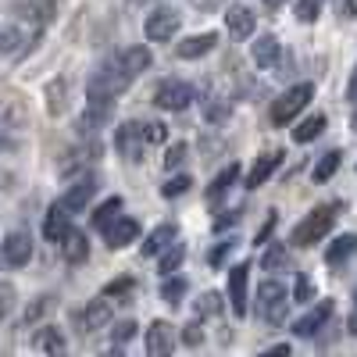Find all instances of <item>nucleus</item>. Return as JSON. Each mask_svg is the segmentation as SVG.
Segmentation results:
<instances>
[{
    "label": "nucleus",
    "instance_id": "1",
    "mask_svg": "<svg viewBox=\"0 0 357 357\" xmlns=\"http://www.w3.org/2000/svg\"><path fill=\"white\" fill-rule=\"evenodd\" d=\"M336 211H340V204H321V207H314V211L293 229L289 243H293V247H314V243H321L325 236H329V229L336 225Z\"/></svg>",
    "mask_w": 357,
    "mask_h": 357
},
{
    "label": "nucleus",
    "instance_id": "2",
    "mask_svg": "<svg viewBox=\"0 0 357 357\" xmlns=\"http://www.w3.org/2000/svg\"><path fill=\"white\" fill-rule=\"evenodd\" d=\"M129 86H132V79H129L122 68H118L114 61H104L93 75H89L86 93H89V100H107V104H114V97L126 93Z\"/></svg>",
    "mask_w": 357,
    "mask_h": 357
},
{
    "label": "nucleus",
    "instance_id": "3",
    "mask_svg": "<svg viewBox=\"0 0 357 357\" xmlns=\"http://www.w3.org/2000/svg\"><path fill=\"white\" fill-rule=\"evenodd\" d=\"M286 311H289V289L275 279L261 282V289H257V318L264 325H282Z\"/></svg>",
    "mask_w": 357,
    "mask_h": 357
},
{
    "label": "nucleus",
    "instance_id": "4",
    "mask_svg": "<svg viewBox=\"0 0 357 357\" xmlns=\"http://www.w3.org/2000/svg\"><path fill=\"white\" fill-rule=\"evenodd\" d=\"M311 97H314V86H311V82H296V86H289L286 93L272 104V122H275V126H289L293 118L311 104Z\"/></svg>",
    "mask_w": 357,
    "mask_h": 357
},
{
    "label": "nucleus",
    "instance_id": "5",
    "mask_svg": "<svg viewBox=\"0 0 357 357\" xmlns=\"http://www.w3.org/2000/svg\"><path fill=\"white\" fill-rule=\"evenodd\" d=\"M154 104L165 107V111H186L193 104V86L190 82H178V79H168V82L158 86Z\"/></svg>",
    "mask_w": 357,
    "mask_h": 357
},
{
    "label": "nucleus",
    "instance_id": "6",
    "mask_svg": "<svg viewBox=\"0 0 357 357\" xmlns=\"http://www.w3.org/2000/svg\"><path fill=\"white\" fill-rule=\"evenodd\" d=\"M175 33H178V15L172 8H158V11L146 15V22H143V36L151 43H165Z\"/></svg>",
    "mask_w": 357,
    "mask_h": 357
},
{
    "label": "nucleus",
    "instance_id": "7",
    "mask_svg": "<svg viewBox=\"0 0 357 357\" xmlns=\"http://www.w3.org/2000/svg\"><path fill=\"white\" fill-rule=\"evenodd\" d=\"M114 146H118V154H122L126 161H143V146H146V139H143V126H136V122H122L118 126V132H114Z\"/></svg>",
    "mask_w": 357,
    "mask_h": 357
},
{
    "label": "nucleus",
    "instance_id": "8",
    "mask_svg": "<svg viewBox=\"0 0 357 357\" xmlns=\"http://www.w3.org/2000/svg\"><path fill=\"white\" fill-rule=\"evenodd\" d=\"M143 343H146V357H172L178 336H175V329H172L168 321H151V329H146Z\"/></svg>",
    "mask_w": 357,
    "mask_h": 357
},
{
    "label": "nucleus",
    "instance_id": "9",
    "mask_svg": "<svg viewBox=\"0 0 357 357\" xmlns=\"http://www.w3.org/2000/svg\"><path fill=\"white\" fill-rule=\"evenodd\" d=\"M247 286H250V264H232L229 268V304L236 311V318L247 314Z\"/></svg>",
    "mask_w": 357,
    "mask_h": 357
},
{
    "label": "nucleus",
    "instance_id": "10",
    "mask_svg": "<svg viewBox=\"0 0 357 357\" xmlns=\"http://www.w3.org/2000/svg\"><path fill=\"white\" fill-rule=\"evenodd\" d=\"M0 257H4L11 268H22L33 257V236L29 232H8L4 243H0Z\"/></svg>",
    "mask_w": 357,
    "mask_h": 357
},
{
    "label": "nucleus",
    "instance_id": "11",
    "mask_svg": "<svg viewBox=\"0 0 357 357\" xmlns=\"http://www.w3.org/2000/svg\"><path fill=\"white\" fill-rule=\"evenodd\" d=\"M333 311H336V304L329 301V296H325V301H321V304H314L304 318H296V321H293V336H304V340H311V336L321 329V325L333 318Z\"/></svg>",
    "mask_w": 357,
    "mask_h": 357
},
{
    "label": "nucleus",
    "instance_id": "12",
    "mask_svg": "<svg viewBox=\"0 0 357 357\" xmlns=\"http://www.w3.org/2000/svg\"><path fill=\"white\" fill-rule=\"evenodd\" d=\"M93 193H97V178H93V175H82L75 186H68V193H65L61 200H57V204H61L68 215H79L82 207H86L89 200H93Z\"/></svg>",
    "mask_w": 357,
    "mask_h": 357
},
{
    "label": "nucleus",
    "instance_id": "13",
    "mask_svg": "<svg viewBox=\"0 0 357 357\" xmlns=\"http://www.w3.org/2000/svg\"><path fill=\"white\" fill-rule=\"evenodd\" d=\"M111 61H114L118 68H122L129 79H136V75H143L146 68L154 65V54L146 50V47H129V50H122V54H114Z\"/></svg>",
    "mask_w": 357,
    "mask_h": 357
},
{
    "label": "nucleus",
    "instance_id": "14",
    "mask_svg": "<svg viewBox=\"0 0 357 357\" xmlns=\"http://www.w3.org/2000/svg\"><path fill=\"white\" fill-rule=\"evenodd\" d=\"M254 25H257V15L250 8H243V4H232L225 11V29H229L236 40H250L254 36Z\"/></svg>",
    "mask_w": 357,
    "mask_h": 357
},
{
    "label": "nucleus",
    "instance_id": "15",
    "mask_svg": "<svg viewBox=\"0 0 357 357\" xmlns=\"http://www.w3.org/2000/svg\"><path fill=\"white\" fill-rule=\"evenodd\" d=\"M282 165V151H268V154H261L257 161H254V168H250V175H247V190H257V186H264L268 178L275 175V168Z\"/></svg>",
    "mask_w": 357,
    "mask_h": 357
},
{
    "label": "nucleus",
    "instance_id": "16",
    "mask_svg": "<svg viewBox=\"0 0 357 357\" xmlns=\"http://www.w3.org/2000/svg\"><path fill=\"white\" fill-rule=\"evenodd\" d=\"M33 40H36V36H29L25 29H18V25L0 29V57H18V54H25L29 47H33Z\"/></svg>",
    "mask_w": 357,
    "mask_h": 357
},
{
    "label": "nucleus",
    "instance_id": "17",
    "mask_svg": "<svg viewBox=\"0 0 357 357\" xmlns=\"http://www.w3.org/2000/svg\"><path fill=\"white\" fill-rule=\"evenodd\" d=\"M136 236H139V222H136V218H118V222L104 232V240H107L111 250H122V247L136 243Z\"/></svg>",
    "mask_w": 357,
    "mask_h": 357
},
{
    "label": "nucleus",
    "instance_id": "18",
    "mask_svg": "<svg viewBox=\"0 0 357 357\" xmlns=\"http://www.w3.org/2000/svg\"><path fill=\"white\" fill-rule=\"evenodd\" d=\"M218 47V33H197L190 40H183L175 47V54L183 57V61H193V57H204V54H211Z\"/></svg>",
    "mask_w": 357,
    "mask_h": 357
},
{
    "label": "nucleus",
    "instance_id": "19",
    "mask_svg": "<svg viewBox=\"0 0 357 357\" xmlns=\"http://www.w3.org/2000/svg\"><path fill=\"white\" fill-rule=\"evenodd\" d=\"M33 343L47 354V357H68V340L61 329H54V325H43V329L33 336Z\"/></svg>",
    "mask_w": 357,
    "mask_h": 357
},
{
    "label": "nucleus",
    "instance_id": "20",
    "mask_svg": "<svg viewBox=\"0 0 357 357\" xmlns=\"http://www.w3.org/2000/svg\"><path fill=\"white\" fill-rule=\"evenodd\" d=\"M68 218H72V215L65 211V207H61V204H54V207H50V211H47V222H43V236H47V240H50V243H61V240H65V236L72 232V225H68Z\"/></svg>",
    "mask_w": 357,
    "mask_h": 357
},
{
    "label": "nucleus",
    "instance_id": "21",
    "mask_svg": "<svg viewBox=\"0 0 357 357\" xmlns=\"http://www.w3.org/2000/svg\"><path fill=\"white\" fill-rule=\"evenodd\" d=\"M279 54H282V47H279V40H275L272 33H264V36H257V40L250 43V57H254L261 68H272V65L279 61Z\"/></svg>",
    "mask_w": 357,
    "mask_h": 357
},
{
    "label": "nucleus",
    "instance_id": "22",
    "mask_svg": "<svg viewBox=\"0 0 357 357\" xmlns=\"http://www.w3.org/2000/svg\"><path fill=\"white\" fill-rule=\"evenodd\" d=\"M354 254H357V236L347 232V236H340V240L329 243V250H325V261H329V268H343Z\"/></svg>",
    "mask_w": 357,
    "mask_h": 357
},
{
    "label": "nucleus",
    "instance_id": "23",
    "mask_svg": "<svg viewBox=\"0 0 357 357\" xmlns=\"http://www.w3.org/2000/svg\"><path fill=\"white\" fill-rule=\"evenodd\" d=\"M79 321H82V329H86V333L104 329V325L111 321V304L104 301V296H100V301H89V304H86V311L79 314Z\"/></svg>",
    "mask_w": 357,
    "mask_h": 357
},
{
    "label": "nucleus",
    "instance_id": "24",
    "mask_svg": "<svg viewBox=\"0 0 357 357\" xmlns=\"http://www.w3.org/2000/svg\"><path fill=\"white\" fill-rule=\"evenodd\" d=\"M61 254H65V261L68 264H82L86 257H89V243H86V232H79V229H72L65 240H61Z\"/></svg>",
    "mask_w": 357,
    "mask_h": 357
},
{
    "label": "nucleus",
    "instance_id": "25",
    "mask_svg": "<svg viewBox=\"0 0 357 357\" xmlns=\"http://www.w3.org/2000/svg\"><path fill=\"white\" fill-rule=\"evenodd\" d=\"M175 240H178L175 225H158L151 236H146V243H143V257H151V254H165Z\"/></svg>",
    "mask_w": 357,
    "mask_h": 357
},
{
    "label": "nucleus",
    "instance_id": "26",
    "mask_svg": "<svg viewBox=\"0 0 357 357\" xmlns=\"http://www.w3.org/2000/svg\"><path fill=\"white\" fill-rule=\"evenodd\" d=\"M118 218H122V197H111V200H104L100 207H97V211L93 215H89V222H93V229H111Z\"/></svg>",
    "mask_w": 357,
    "mask_h": 357
},
{
    "label": "nucleus",
    "instance_id": "27",
    "mask_svg": "<svg viewBox=\"0 0 357 357\" xmlns=\"http://www.w3.org/2000/svg\"><path fill=\"white\" fill-rule=\"evenodd\" d=\"M325 114L318 111V114H307L301 126H293V143H311V139H318L321 132H325Z\"/></svg>",
    "mask_w": 357,
    "mask_h": 357
},
{
    "label": "nucleus",
    "instance_id": "28",
    "mask_svg": "<svg viewBox=\"0 0 357 357\" xmlns=\"http://www.w3.org/2000/svg\"><path fill=\"white\" fill-rule=\"evenodd\" d=\"M111 118V104L107 100H89V107H86V114H82V122H79V129L82 132H97L104 122Z\"/></svg>",
    "mask_w": 357,
    "mask_h": 357
},
{
    "label": "nucleus",
    "instance_id": "29",
    "mask_svg": "<svg viewBox=\"0 0 357 357\" xmlns=\"http://www.w3.org/2000/svg\"><path fill=\"white\" fill-rule=\"evenodd\" d=\"M236 178H240V165H229V168H222V172L211 178V186H207V200H218V197H225V193L232 190Z\"/></svg>",
    "mask_w": 357,
    "mask_h": 357
},
{
    "label": "nucleus",
    "instance_id": "30",
    "mask_svg": "<svg viewBox=\"0 0 357 357\" xmlns=\"http://www.w3.org/2000/svg\"><path fill=\"white\" fill-rule=\"evenodd\" d=\"M183 261H186V243H178V240H175V243L161 254V275L172 279V275H175V268H183Z\"/></svg>",
    "mask_w": 357,
    "mask_h": 357
},
{
    "label": "nucleus",
    "instance_id": "31",
    "mask_svg": "<svg viewBox=\"0 0 357 357\" xmlns=\"http://www.w3.org/2000/svg\"><path fill=\"white\" fill-rule=\"evenodd\" d=\"M340 161H343V154H340V151H329V154H325V158L311 168V178H314V183H329V178L336 175V168H340Z\"/></svg>",
    "mask_w": 357,
    "mask_h": 357
},
{
    "label": "nucleus",
    "instance_id": "32",
    "mask_svg": "<svg viewBox=\"0 0 357 357\" xmlns=\"http://www.w3.org/2000/svg\"><path fill=\"white\" fill-rule=\"evenodd\" d=\"M218 311H222V293L207 289V293L197 296V314H200V318H215Z\"/></svg>",
    "mask_w": 357,
    "mask_h": 357
},
{
    "label": "nucleus",
    "instance_id": "33",
    "mask_svg": "<svg viewBox=\"0 0 357 357\" xmlns=\"http://www.w3.org/2000/svg\"><path fill=\"white\" fill-rule=\"evenodd\" d=\"M186 289H190V286H186V279H175V275H172V279H165V286H161V301L175 307V304L186 296Z\"/></svg>",
    "mask_w": 357,
    "mask_h": 357
},
{
    "label": "nucleus",
    "instance_id": "34",
    "mask_svg": "<svg viewBox=\"0 0 357 357\" xmlns=\"http://www.w3.org/2000/svg\"><path fill=\"white\" fill-rule=\"evenodd\" d=\"M321 8H325V0H296V18L304 25H311V22H318Z\"/></svg>",
    "mask_w": 357,
    "mask_h": 357
},
{
    "label": "nucleus",
    "instance_id": "35",
    "mask_svg": "<svg viewBox=\"0 0 357 357\" xmlns=\"http://www.w3.org/2000/svg\"><path fill=\"white\" fill-rule=\"evenodd\" d=\"M286 247L282 243H272L268 247V254H264V272H279V268H286Z\"/></svg>",
    "mask_w": 357,
    "mask_h": 357
},
{
    "label": "nucleus",
    "instance_id": "36",
    "mask_svg": "<svg viewBox=\"0 0 357 357\" xmlns=\"http://www.w3.org/2000/svg\"><path fill=\"white\" fill-rule=\"evenodd\" d=\"M68 93V82H50V89H47V97H50V104H47V111L50 114H61V97Z\"/></svg>",
    "mask_w": 357,
    "mask_h": 357
},
{
    "label": "nucleus",
    "instance_id": "37",
    "mask_svg": "<svg viewBox=\"0 0 357 357\" xmlns=\"http://www.w3.org/2000/svg\"><path fill=\"white\" fill-rule=\"evenodd\" d=\"M275 225H279V211H268L264 225H261V229H257V236H254V247H264L268 240H272V232H275Z\"/></svg>",
    "mask_w": 357,
    "mask_h": 357
},
{
    "label": "nucleus",
    "instance_id": "38",
    "mask_svg": "<svg viewBox=\"0 0 357 357\" xmlns=\"http://www.w3.org/2000/svg\"><path fill=\"white\" fill-rule=\"evenodd\" d=\"M190 186H193V178H190V175H178V178H168V183L161 186V197H168V200H172V197H178V193H186Z\"/></svg>",
    "mask_w": 357,
    "mask_h": 357
},
{
    "label": "nucleus",
    "instance_id": "39",
    "mask_svg": "<svg viewBox=\"0 0 357 357\" xmlns=\"http://www.w3.org/2000/svg\"><path fill=\"white\" fill-rule=\"evenodd\" d=\"M143 139L146 143H165L168 139V126L165 122H146L143 126Z\"/></svg>",
    "mask_w": 357,
    "mask_h": 357
},
{
    "label": "nucleus",
    "instance_id": "40",
    "mask_svg": "<svg viewBox=\"0 0 357 357\" xmlns=\"http://www.w3.org/2000/svg\"><path fill=\"white\" fill-rule=\"evenodd\" d=\"M183 161H186V143H175V146H168V154H165V168H168V172H175Z\"/></svg>",
    "mask_w": 357,
    "mask_h": 357
},
{
    "label": "nucleus",
    "instance_id": "41",
    "mask_svg": "<svg viewBox=\"0 0 357 357\" xmlns=\"http://www.w3.org/2000/svg\"><path fill=\"white\" fill-rule=\"evenodd\" d=\"M232 250H236V240H222V243H218L211 254H207V264H215V268H218V264H222V261H225Z\"/></svg>",
    "mask_w": 357,
    "mask_h": 357
},
{
    "label": "nucleus",
    "instance_id": "42",
    "mask_svg": "<svg viewBox=\"0 0 357 357\" xmlns=\"http://www.w3.org/2000/svg\"><path fill=\"white\" fill-rule=\"evenodd\" d=\"M132 336H136V321H118L114 329H111V340L114 343H129Z\"/></svg>",
    "mask_w": 357,
    "mask_h": 357
},
{
    "label": "nucleus",
    "instance_id": "43",
    "mask_svg": "<svg viewBox=\"0 0 357 357\" xmlns=\"http://www.w3.org/2000/svg\"><path fill=\"white\" fill-rule=\"evenodd\" d=\"M15 296H18V293H15L11 282H0V318H4V314L15 307Z\"/></svg>",
    "mask_w": 357,
    "mask_h": 357
},
{
    "label": "nucleus",
    "instance_id": "44",
    "mask_svg": "<svg viewBox=\"0 0 357 357\" xmlns=\"http://www.w3.org/2000/svg\"><path fill=\"white\" fill-rule=\"evenodd\" d=\"M311 293H314V289H311V279H307V275H296V293H293V301L304 304V301H311Z\"/></svg>",
    "mask_w": 357,
    "mask_h": 357
},
{
    "label": "nucleus",
    "instance_id": "45",
    "mask_svg": "<svg viewBox=\"0 0 357 357\" xmlns=\"http://www.w3.org/2000/svg\"><path fill=\"white\" fill-rule=\"evenodd\" d=\"M129 289H132V279H114L104 286V296H126Z\"/></svg>",
    "mask_w": 357,
    "mask_h": 357
},
{
    "label": "nucleus",
    "instance_id": "46",
    "mask_svg": "<svg viewBox=\"0 0 357 357\" xmlns=\"http://www.w3.org/2000/svg\"><path fill=\"white\" fill-rule=\"evenodd\" d=\"M289 354H293V350H289L286 343H275V347H268V350L257 354V357H289Z\"/></svg>",
    "mask_w": 357,
    "mask_h": 357
},
{
    "label": "nucleus",
    "instance_id": "47",
    "mask_svg": "<svg viewBox=\"0 0 357 357\" xmlns=\"http://www.w3.org/2000/svg\"><path fill=\"white\" fill-rule=\"evenodd\" d=\"M232 222H240V211H225L222 218H215V229H229Z\"/></svg>",
    "mask_w": 357,
    "mask_h": 357
},
{
    "label": "nucleus",
    "instance_id": "48",
    "mask_svg": "<svg viewBox=\"0 0 357 357\" xmlns=\"http://www.w3.org/2000/svg\"><path fill=\"white\" fill-rule=\"evenodd\" d=\"M347 100L357 104V65H354V75H350V82H347Z\"/></svg>",
    "mask_w": 357,
    "mask_h": 357
},
{
    "label": "nucleus",
    "instance_id": "49",
    "mask_svg": "<svg viewBox=\"0 0 357 357\" xmlns=\"http://www.w3.org/2000/svg\"><path fill=\"white\" fill-rule=\"evenodd\" d=\"M186 343H200V325H186Z\"/></svg>",
    "mask_w": 357,
    "mask_h": 357
},
{
    "label": "nucleus",
    "instance_id": "50",
    "mask_svg": "<svg viewBox=\"0 0 357 357\" xmlns=\"http://www.w3.org/2000/svg\"><path fill=\"white\" fill-rule=\"evenodd\" d=\"M343 15L347 18H357V0H343Z\"/></svg>",
    "mask_w": 357,
    "mask_h": 357
},
{
    "label": "nucleus",
    "instance_id": "51",
    "mask_svg": "<svg viewBox=\"0 0 357 357\" xmlns=\"http://www.w3.org/2000/svg\"><path fill=\"white\" fill-rule=\"evenodd\" d=\"M0 146H11V136H8V129H4V122H0Z\"/></svg>",
    "mask_w": 357,
    "mask_h": 357
},
{
    "label": "nucleus",
    "instance_id": "52",
    "mask_svg": "<svg viewBox=\"0 0 357 357\" xmlns=\"http://www.w3.org/2000/svg\"><path fill=\"white\" fill-rule=\"evenodd\" d=\"M261 4H264L268 11H279V8H282V0H261Z\"/></svg>",
    "mask_w": 357,
    "mask_h": 357
},
{
    "label": "nucleus",
    "instance_id": "53",
    "mask_svg": "<svg viewBox=\"0 0 357 357\" xmlns=\"http://www.w3.org/2000/svg\"><path fill=\"white\" fill-rule=\"evenodd\" d=\"M197 8H211V4H218V0H193Z\"/></svg>",
    "mask_w": 357,
    "mask_h": 357
},
{
    "label": "nucleus",
    "instance_id": "54",
    "mask_svg": "<svg viewBox=\"0 0 357 357\" xmlns=\"http://www.w3.org/2000/svg\"><path fill=\"white\" fill-rule=\"evenodd\" d=\"M354 301H357V293H354Z\"/></svg>",
    "mask_w": 357,
    "mask_h": 357
}]
</instances>
